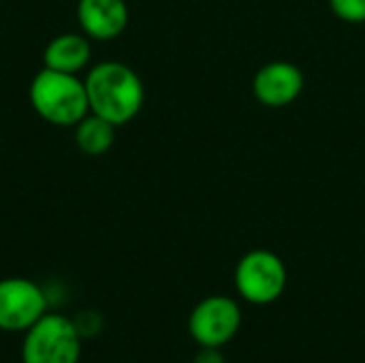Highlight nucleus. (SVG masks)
<instances>
[{"label":"nucleus","instance_id":"1","mask_svg":"<svg viewBox=\"0 0 365 363\" xmlns=\"http://www.w3.org/2000/svg\"><path fill=\"white\" fill-rule=\"evenodd\" d=\"M83 86L90 111L115 126L128 124L143 107V83L139 75L122 62L107 60L94 64L88 71Z\"/></svg>","mask_w":365,"mask_h":363},{"label":"nucleus","instance_id":"2","mask_svg":"<svg viewBox=\"0 0 365 363\" xmlns=\"http://www.w3.org/2000/svg\"><path fill=\"white\" fill-rule=\"evenodd\" d=\"M32 109L53 126H75L90 113L83 79L73 73H62L43 66L30 81Z\"/></svg>","mask_w":365,"mask_h":363},{"label":"nucleus","instance_id":"3","mask_svg":"<svg viewBox=\"0 0 365 363\" xmlns=\"http://www.w3.org/2000/svg\"><path fill=\"white\" fill-rule=\"evenodd\" d=\"M81 336L64 315L45 312L26 329L21 342L24 363H77L81 355Z\"/></svg>","mask_w":365,"mask_h":363},{"label":"nucleus","instance_id":"4","mask_svg":"<svg viewBox=\"0 0 365 363\" xmlns=\"http://www.w3.org/2000/svg\"><path fill=\"white\" fill-rule=\"evenodd\" d=\"M235 282L242 297L248 302L269 304L280 297L287 287V267L276 255L267 250H255L240 261Z\"/></svg>","mask_w":365,"mask_h":363},{"label":"nucleus","instance_id":"5","mask_svg":"<svg viewBox=\"0 0 365 363\" xmlns=\"http://www.w3.org/2000/svg\"><path fill=\"white\" fill-rule=\"evenodd\" d=\"M47 312L43 289L28 278L0 280V329L26 332Z\"/></svg>","mask_w":365,"mask_h":363},{"label":"nucleus","instance_id":"6","mask_svg":"<svg viewBox=\"0 0 365 363\" xmlns=\"http://www.w3.org/2000/svg\"><path fill=\"white\" fill-rule=\"evenodd\" d=\"M240 308L229 297H207L190 315V336L201 347H214L229 342L240 329Z\"/></svg>","mask_w":365,"mask_h":363},{"label":"nucleus","instance_id":"7","mask_svg":"<svg viewBox=\"0 0 365 363\" xmlns=\"http://www.w3.org/2000/svg\"><path fill=\"white\" fill-rule=\"evenodd\" d=\"M77 21L88 39L113 41L126 30L128 6L124 0H79Z\"/></svg>","mask_w":365,"mask_h":363},{"label":"nucleus","instance_id":"8","mask_svg":"<svg viewBox=\"0 0 365 363\" xmlns=\"http://www.w3.org/2000/svg\"><path fill=\"white\" fill-rule=\"evenodd\" d=\"M252 90L263 105L282 107L293 103L304 90V75L295 64L272 62L255 75Z\"/></svg>","mask_w":365,"mask_h":363},{"label":"nucleus","instance_id":"9","mask_svg":"<svg viewBox=\"0 0 365 363\" xmlns=\"http://www.w3.org/2000/svg\"><path fill=\"white\" fill-rule=\"evenodd\" d=\"M90 56L92 49H90V39L86 34L64 32L47 43L43 51V64L53 71L79 75L88 66Z\"/></svg>","mask_w":365,"mask_h":363},{"label":"nucleus","instance_id":"10","mask_svg":"<svg viewBox=\"0 0 365 363\" xmlns=\"http://www.w3.org/2000/svg\"><path fill=\"white\" fill-rule=\"evenodd\" d=\"M73 128H75V143L83 154L103 156L111 150V145L115 141V128L118 126L90 111Z\"/></svg>","mask_w":365,"mask_h":363},{"label":"nucleus","instance_id":"11","mask_svg":"<svg viewBox=\"0 0 365 363\" xmlns=\"http://www.w3.org/2000/svg\"><path fill=\"white\" fill-rule=\"evenodd\" d=\"M329 2L338 17L353 24L365 21V0H329Z\"/></svg>","mask_w":365,"mask_h":363},{"label":"nucleus","instance_id":"12","mask_svg":"<svg viewBox=\"0 0 365 363\" xmlns=\"http://www.w3.org/2000/svg\"><path fill=\"white\" fill-rule=\"evenodd\" d=\"M73 323H75V327H77V332H79L81 338H92V336H96L98 329L103 327L101 315H96V312H92V310L79 312V315L73 319Z\"/></svg>","mask_w":365,"mask_h":363},{"label":"nucleus","instance_id":"13","mask_svg":"<svg viewBox=\"0 0 365 363\" xmlns=\"http://www.w3.org/2000/svg\"><path fill=\"white\" fill-rule=\"evenodd\" d=\"M195 363H225V357H222L214 347H205V349L195 357Z\"/></svg>","mask_w":365,"mask_h":363}]
</instances>
